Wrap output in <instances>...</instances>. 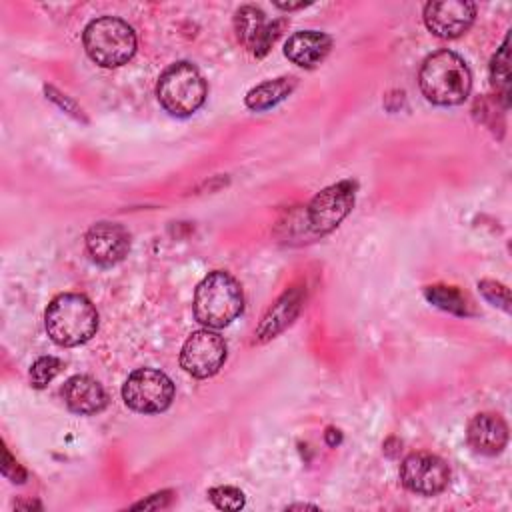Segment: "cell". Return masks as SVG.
<instances>
[{
  "label": "cell",
  "mask_w": 512,
  "mask_h": 512,
  "mask_svg": "<svg viewBox=\"0 0 512 512\" xmlns=\"http://www.w3.org/2000/svg\"><path fill=\"white\" fill-rule=\"evenodd\" d=\"M356 184L352 180L336 182L318 192L308 204V224L316 234L332 232L354 206Z\"/></svg>",
  "instance_id": "cell-8"
},
{
  "label": "cell",
  "mask_w": 512,
  "mask_h": 512,
  "mask_svg": "<svg viewBox=\"0 0 512 512\" xmlns=\"http://www.w3.org/2000/svg\"><path fill=\"white\" fill-rule=\"evenodd\" d=\"M62 398L72 412L82 416L98 414L108 404V394L102 384L86 374L70 376L62 386Z\"/></svg>",
  "instance_id": "cell-13"
},
{
  "label": "cell",
  "mask_w": 512,
  "mask_h": 512,
  "mask_svg": "<svg viewBox=\"0 0 512 512\" xmlns=\"http://www.w3.org/2000/svg\"><path fill=\"white\" fill-rule=\"evenodd\" d=\"M468 444L486 456H496L508 442V426L506 422L492 412L476 414L466 430Z\"/></svg>",
  "instance_id": "cell-14"
},
{
  "label": "cell",
  "mask_w": 512,
  "mask_h": 512,
  "mask_svg": "<svg viewBox=\"0 0 512 512\" xmlns=\"http://www.w3.org/2000/svg\"><path fill=\"white\" fill-rule=\"evenodd\" d=\"M62 362L56 356H42L30 366V382L34 388L48 386L54 376L60 372Z\"/></svg>",
  "instance_id": "cell-19"
},
{
  "label": "cell",
  "mask_w": 512,
  "mask_h": 512,
  "mask_svg": "<svg viewBox=\"0 0 512 512\" xmlns=\"http://www.w3.org/2000/svg\"><path fill=\"white\" fill-rule=\"evenodd\" d=\"M44 326L58 346H80L96 334L98 312L84 294L64 292L50 300L44 312Z\"/></svg>",
  "instance_id": "cell-2"
},
{
  "label": "cell",
  "mask_w": 512,
  "mask_h": 512,
  "mask_svg": "<svg viewBox=\"0 0 512 512\" xmlns=\"http://www.w3.org/2000/svg\"><path fill=\"white\" fill-rule=\"evenodd\" d=\"M226 360V342L210 328L192 332L180 350V366L194 378L214 376Z\"/></svg>",
  "instance_id": "cell-7"
},
{
  "label": "cell",
  "mask_w": 512,
  "mask_h": 512,
  "mask_svg": "<svg viewBox=\"0 0 512 512\" xmlns=\"http://www.w3.org/2000/svg\"><path fill=\"white\" fill-rule=\"evenodd\" d=\"M122 398L128 408L140 414H158L172 404L174 382L162 370L138 368L126 378Z\"/></svg>",
  "instance_id": "cell-6"
},
{
  "label": "cell",
  "mask_w": 512,
  "mask_h": 512,
  "mask_svg": "<svg viewBox=\"0 0 512 512\" xmlns=\"http://www.w3.org/2000/svg\"><path fill=\"white\" fill-rule=\"evenodd\" d=\"M424 296L428 298V302H432L440 310L452 312L456 316L472 314V308H470L466 296L454 286H440V284L428 286V288H424Z\"/></svg>",
  "instance_id": "cell-18"
},
{
  "label": "cell",
  "mask_w": 512,
  "mask_h": 512,
  "mask_svg": "<svg viewBox=\"0 0 512 512\" xmlns=\"http://www.w3.org/2000/svg\"><path fill=\"white\" fill-rule=\"evenodd\" d=\"M290 510H294V508H316V506H310V504H294V506H288Z\"/></svg>",
  "instance_id": "cell-26"
},
{
  "label": "cell",
  "mask_w": 512,
  "mask_h": 512,
  "mask_svg": "<svg viewBox=\"0 0 512 512\" xmlns=\"http://www.w3.org/2000/svg\"><path fill=\"white\" fill-rule=\"evenodd\" d=\"M282 22H270L256 6H242L234 16V30L238 40L254 54L264 56L280 34Z\"/></svg>",
  "instance_id": "cell-11"
},
{
  "label": "cell",
  "mask_w": 512,
  "mask_h": 512,
  "mask_svg": "<svg viewBox=\"0 0 512 512\" xmlns=\"http://www.w3.org/2000/svg\"><path fill=\"white\" fill-rule=\"evenodd\" d=\"M206 92L208 88L200 70L186 60L170 64L160 74L156 86L162 108L178 118L192 116L204 104Z\"/></svg>",
  "instance_id": "cell-5"
},
{
  "label": "cell",
  "mask_w": 512,
  "mask_h": 512,
  "mask_svg": "<svg viewBox=\"0 0 512 512\" xmlns=\"http://www.w3.org/2000/svg\"><path fill=\"white\" fill-rule=\"evenodd\" d=\"M418 84L432 104L456 106L468 98L472 76L462 56L452 50H438L422 62Z\"/></svg>",
  "instance_id": "cell-1"
},
{
  "label": "cell",
  "mask_w": 512,
  "mask_h": 512,
  "mask_svg": "<svg viewBox=\"0 0 512 512\" xmlns=\"http://www.w3.org/2000/svg\"><path fill=\"white\" fill-rule=\"evenodd\" d=\"M302 306V290L300 288H292L288 292H284L276 304H272V308L266 312V316L262 318L260 326L256 328V342H266L270 338H274L276 334H280L300 312Z\"/></svg>",
  "instance_id": "cell-16"
},
{
  "label": "cell",
  "mask_w": 512,
  "mask_h": 512,
  "mask_svg": "<svg viewBox=\"0 0 512 512\" xmlns=\"http://www.w3.org/2000/svg\"><path fill=\"white\" fill-rule=\"evenodd\" d=\"M478 288L490 304L500 306L506 312L510 310V296H508L506 286H502L500 282H494V280H482V282H478Z\"/></svg>",
  "instance_id": "cell-22"
},
{
  "label": "cell",
  "mask_w": 512,
  "mask_h": 512,
  "mask_svg": "<svg viewBox=\"0 0 512 512\" xmlns=\"http://www.w3.org/2000/svg\"><path fill=\"white\" fill-rule=\"evenodd\" d=\"M400 480L414 494L434 496L448 486L450 468L436 454L412 452L400 464Z\"/></svg>",
  "instance_id": "cell-9"
},
{
  "label": "cell",
  "mask_w": 512,
  "mask_h": 512,
  "mask_svg": "<svg viewBox=\"0 0 512 512\" xmlns=\"http://www.w3.org/2000/svg\"><path fill=\"white\" fill-rule=\"evenodd\" d=\"M208 498L220 510H240L244 506V494L234 486H216L208 492Z\"/></svg>",
  "instance_id": "cell-20"
},
{
  "label": "cell",
  "mask_w": 512,
  "mask_h": 512,
  "mask_svg": "<svg viewBox=\"0 0 512 512\" xmlns=\"http://www.w3.org/2000/svg\"><path fill=\"white\" fill-rule=\"evenodd\" d=\"M82 42L90 60L104 68L122 66L136 52V34L132 26L116 16H100L88 22Z\"/></svg>",
  "instance_id": "cell-4"
},
{
  "label": "cell",
  "mask_w": 512,
  "mask_h": 512,
  "mask_svg": "<svg viewBox=\"0 0 512 512\" xmlns=\"http://www.w3.org/2000/svg\"><path fill=\"white\" fill-rule=\"evenodd\" d=\"M330 48L332 38L328 34L318 30H300L286 40L284 54L290 62L302 68H314L328 56Z\"/></svg>",
  "instance_id": "cell-15"
},
{
  "label": "cell",
  "mask_w": 512,
  "mask_h": 512,
  "mask_svg": "<svg viewBox=\"0 0 512 512\" xmlns=\"http://www.w3.org/2000/svg\"><path fill=\"white\" fill-rule=\"evenodd\" d=\"M46 96L52 100V102H56L64 112H68V114H72L74 118H82V112L78 110V106L72 102V100H68L66 96H62L60 92H56L54 88H46Z\"/></svg>",
  "instance_id": "cell-23"
},
{
  "label": "cell",
  "mask_w": 512,
  "mask_h": 512,
  "mask_svg": "<svg viewBox=\"0 0 512 512\" xmlns=\"http://www.w3.org/2000/svg\"><path fill=\"white\" fill-rule=\"evenodd\" d=\"M170 492H160V494H152V500H142L138 504H134V508H164L168 504Z\"/></svg>",
  "instance_id": "cell-24"
},
{
  "label": "cell",
  "mask_w": 512,
  "mask_h": 512,
  "mask_svg": "<svg viewBox=\"0 0 512 512\" xmlns=\"http://www.w3.org/2000/svg\"><path fill=\"white\" fill-rule=\"evenodd\" d=\"M86 252L100 266L118 264L130 250L128 232L116 222H98L86 232Z\"/></svg>",
  "instance_id": "cell-12"
},
{
  "label": "cell",
  "mask_w": 512,
  "mask_h": 512,
  "mask_svg": "<svg viewBox=\"0 0 512 512\" xmlns=\"http://www.w3.org/2000/svg\"><path fill=\"white\" fill-rule=\"evenodd\" d=\"M294 88H296V78H292V76L266 80V82L254 86L246 94V106L256 112L268 110V108L276 106L278 102H282L286 96H290Z\"/></svg>",
  "instance_id": "cell-17"
},
{
  "label": "cell",
  "mask_w": 512,
  "mask_h": 512,
  "mask_svg": "<svg viewBox=\"0 0 512 512\" xmlns=\"http://www.w3.org/2000/svg\"><path fill=\"white\" fill-rule=\"evenodd\" d=\"M326 440H328V444H330V446L338 444V442H340V434H338V430L330 428V430H328V434H326Z\"/></svg>",
  "instance_id": "cell-25"
},
{
  "label": "cell",
  "mask_w": 512,
  "mask_h": 512,
  "mask_svg": "<svg viewBox=\"0 0 512 512\" xmlns=\"http://www.w3.org/2000/svg\"><path fill=\"white\" fill-rule=\"evenodd\" d=\"M476 18V6L466 0L428 2L424 6L426 28L440 38H458L472 26Z\"/></svg>",
  "instance_id": "cell-10"
},
{
  "label": "cell",
  "mask_w": 512,
  "mask_h": 512,
  "mask_svg": "<svg viewBox=\"0 0 512 512\" xmlns=\"http://www.w3.org/2000/svg\"><path fill=\"white\" fill-rule=\"evenodd\" d=\"M490 78H492V84L496 86V90H502V96H506L508 94V46H506V40L490 62Z\"/></svg>",
  "instance_id": "cell-21"
},
{
  "label": "cell",
  "mask_w": 512,
  "mask_h": 512,
  "mask_svg": "<svg viewBox=\"0 0 512 512\" xmlns=\"http://www.w3.org/2000/svg\"><path fill=\"white\" fill-rule=\"evenodd\" d=\"M194 318L206 328H224L236 320L244 308L240 282L224 272L214 270L202 278L194 292Z\"/></svg>",
  "instance_id": "cell-3"
}]
</instances>
